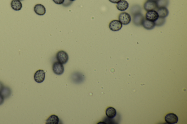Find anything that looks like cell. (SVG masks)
<instances>
[{
    "label": "cell",
    "instance_id": "23",
    "mask_svg": "<svg viewBox=\"0 0 187 124\" xmlns=\"http://www.w3.org/2000/svg\"><path fill=\"white\" fill-rule=\"evenodd\" d=\"M109 1L110 2L113 3V4H117V3L121 1V0H109Z\"/></svg>",
    "mask_w": 187,
    "mask_h": 124
},
{
    "label": "cell",
    "instance_id": "21",
    "mask_svg": "<svg viewBox=\"0 0 187 124\" xmlns=\"http://www.w3.org/2000/svg\"><path fill=\"white\" fill-rule=\"evenodd\" d=\"M73 1H69V0H64V3L62 5L65 7H68L72 4Z\"/></svg>",
    "mask_w": 187,
    "mask_h": 124
},
{
    "label": "cell",
    "instance_id": "4",
    "mask_svg": "<svg viewBox=\"0 0 187 124\" xmlns=\"http://www.w3.org/2000/svg\"><path fill=\"white\" fill-rule=\"evenodd\" d=\"M45 77V73L43 70H39L36 71L34 75V79L36 82L41 83L44 82Z\"/></svg>",
    "mask_w": 187,
    "mask_h": 124
},
{
    "label": "cell",
    "instance_id": "6",
    "mask_svg": "<svg viewBox=\"0 0 187 124\" xmlns=\"http://www.w3.org/2000/svg\"><path fill=\"white\" fill-rule=\"evenodd\" d=\"M165 120L168 124H175L177 123L178 121V117L175 114L169 113L166 116Z\"/></svg>",
    "mask_w": 187,
    "mask_h": 124
},
{
    "label": "cell",
    "instance_id": "8",
    "mask_svg": "<svg viewBox=\"0 0 187 124\" xmlns=\"http://www.w3.org/2000/svg\"><path fill=\"white\" fill-rule=\"evenodd\" d=\"M146 19L150 21L155 22L159 17L158 12L155 10L148 11L146 14Z\"/></svg>",
    "mask_w": 187,
    "mask_h": 124
},
{
    "label": "cell",
    "instance_id": "5",
    "mask_svg": "<svg viewBox=\"0 0 187 124\" xmlns=\"http://www.w3.org/2000/svg\"><path fill=\"white\" fill-rule=\"evenodd\" d=\"M123 26L122 24L118 20H113L110 22L109 28L111 30L114 31H119Z\"/></svg>",
    "mask_w": 187,
    "mask_h": 124
},
{
    "label": "cell",
    "instance_id": "12",
    "mask_svg": "<svg viewBox=\"0 0 187 124\" xmlns=\"http://www.w3.org/2000/svg\"><path fill=\"white\" fill-rule=\"evenodd\" d=\"M142 25L145 29L147 30L153 29L155 26L154 22L150 21L146 19H144Z\"/></svg>",
    "mask_w": 187,
    "mask_h": 124
},
{
    "label": "cell",
    "instance_id": "3",
    "mask_svg": "<svg viewBox=\"0 0 187 124\" xmlns=\"http://www.w3.org/2000/svg\"><path fill=\"white\" fill-rule=\"evenodd\" d=\"M119 21L123 25H127L130 23L131 20V15L126 12H122L119 15Z\"/></svg>",
    "mask_w": 187,
    "mask_h": 124
},
{
    "label": "cell",
    "instance_id": "27",
    "mask_svg": "<svg viewBox=\"0 0 187 124\" xmlns=\"http://www.w3.org/2000/svg\"><path fill=\"white\" fill-rule=\"evenodd\" d=\"M19 1H23V0H19Z\"/></svg>",
    "mask_w": 187,
    "mask_h": 124
},
{
    "label": "cell",
    "instance_id": "10",
    "mask_svg": "<svg viewBox=\"0 0 187 124\" xmlns=\"http://www.w3.org/2000/svg\"><path fill=\"white\" fill-rule=\"evenodd\" d=\"M34 9L35 12L39 15H43L46 13L45 8L42 4H36L34 6Z\"/></svg>",
    "mask_w": 187,
    "mask_h": 124
},
{
    "label": "cell",
    "instance_id": "13",
    "mask_svg": "<svg viewBox=\"0 0 187 124\" xmlns=\"http://www.w3.org/2000/svg\"><path fill=\"white\" fill-rule=\"evenodd\" d=\"M159 17L162 18H165L169 14V11L166 7H161L158 8L156 11Z\"/></svg>",
    "mask_w": 187,
    "mask_h": 124
},
{
    "label": "cell",
    "instance_id": "25",
    "mask_svg": "<svg viewBox=\"0 0 187 124\" xmlns=\"http://www.w3.org/2000/svg\"><path fill=\"white\" fill-rule=\"evenodd\" d=\"M149 1H156L157 0H149Z\"/></svg>",
    "mask_w": 187,
    "mask_h": 124
},
{
    "label": "cell",
    "instance_id": "14",
    "mask_svg": "<svg viewBox=\"0 0 187 124\" xmlns=\"http://www.w3.org/2000/svg\"><path fill=\"white\" fill-rule=\"evenodd\" d=\"M11 7L15 11H20L22 8V4L19 0H12L11 3Z\"/></svg>",
    "mask_w": 187,
    "mask_h": 124
},
{
    "label": "cell",
    "instance_id": "2",
    "mask_svg": "<svg viewBox=\"0 0 187 124\" xmlns=\"http://www.w3.org/2000/svg\"><path fill=\"white\" fill-rule=\"evenodd\" d=\"M52 70L55 74L60 75L64 72V66L62 64L58 62H55L52 66Z\"/></svg>",
    "mask_w": 187,
    "mask_h": 124
},
{
    "label": "cell",
    "instance_id": "22",
    "mask_svg": "<svg viewBox=\"0 0 187 124\" xmlns=\"http://www.w3.org/2000/svg\"><path fill=\"white\" fill-rule=\"evenodd\" d=\"M52 1L56 4H62L64 2V0H52Z\"/></svg>",
    "mask_w": 187,
    "mask_h": 124
},
{
    "label": "cell",
    "instance_id": "20",
    "mask_svg": "<svg viewBox=\"0 0 187 124\" xmlns=\"http://www.w3.org/2000/svg\"><path fill=\"white\" fill-rule=\"evenodd\" d=\"M165 21V18L159 17L156 21H155L154 22V23H155V26H161L164 25Z\"/></svg>",
    "mask_w": 187,
    "mask_h": 124
},
{
    "label": "cell",
    "instance_id": "24",
    "mask_svg": "<svg viewBox=\"0 0 187 124\" xmlns=\"http://www.w3.org/2000/svg\"><path fill=\"white\" fill-rule=\"evenodd\" d=\"M3 101H4V99H3L2 96L0 95V104H1V102L2 103Z\"/></svg>",
    "mask_w": 187,
    "mask_h": 124
},
{
    "label": "cell",
    "instance_id": "7",
    "mask_svg": "<svg viewBox=\"0 0 187 124\" xmlns=\"http://www.w3.org/2000/svg\"><path fill=\"white\" fill-rule=\"evenodd\" d=\"M133 22L134 24L136 26H140L142 25L144 20V16L141 13L136 14L133 15Z\"/></svg>",
    "mask_w": 187,
    "mask_h": 124
},
{
    "label": "cell",
    "instance_id": "19",
    "mask_svg": "<svg viewBox=\"0 0 187 124\" xmlns=\"http://www.w3.org/2000/svg\"><path fill=\"white\" fill-rule=\"evenodd\" d=\"M141 11V7L139 5H134L131 7V14L134 15L135 14L140 13Z\"/></svg>",
    "mask_w": 187,
    "mask_h": 124
},
{
    "label": "cell",
    "instance_id": "17",
    "mask_svg": "<svg viewBox=\"0 0 187 124\" xmlns=\"http://www.w3.org/2000/svg\"><path fill=\"white\" fill-rule=\"evenodd\" d=\"M158 8L161 7H166L169 4V0H157L156 1Z\"/></svg>",
    "mask_w": 187,
    "mask_h": 124
},
{
    "label": "cell",
    "instance_id": "18",
    "mask_svg": "<svg viewBox=\"0 0 187 124\" xmlns=\"http://www.w3.org/2000/svg\"><path fill=\"white\" fill-rule=\"evenodd\" d=\"M83 75H82L81 74H80V73H76L75 74H73L72 75V79L73 80V81L75 82V83L76 82L77 83H79V81L78 80V79L79 78L83 81Z\"/></svg>",
    "mask_w": 187,
    "mask_h": 124
},
{
    "label": "cell",
    "instance_id": "11",
    "mask_svg": "<svg viewBox=\"0 0 187 124\" xmlns=\"http://www.w3.org/2000/svg\"><path fill=\"white\" fill-rule=\"evenodd\" d=\"M129 6V4L127 1L123 0L117 3L116 7L117 9L119 11H124L128 9Z\"/></svg>",
    "mask_w": 187,
    "mask_h": 124
},
{
    "label": "cell",
    "instance_id": "9",
    "mask_svg": "<svg viewBox=\"0 0 187 124\" xmlns=\"http://www.w3.org/2000/svg\"><path fill=\"white\" fill-rule=\"evenodd\" d=\"M144 8L145 10L147 12L150 11L155 10V9H158L156 1H149V0L146 1L144 4Z\"/></svg>",
    "mask_w": 187,
    "mask_h": 124
},
{
    "label": "cell",
    "instance_id": "26",
    "mask_svg": "<svg viewBox=\"0 0 187 124\" xmlns=\"http://www.w3.org/2000/svg\"><path fill=\"white\" fill-rule=\"evenodd\" d=\"M69 1H76V0H69Z\"/></svg>",
    "mask_w": 187,
    "mask_h": 124
},
{
    "label": "cell",
    "instance_id": "1",
    "mask_svg": "<svg viewBox=\"0 0 187 124\" xmlns=\"http://www.w3.org/2000/svg\"><path fill=\"white\" fill-rule=\"evenodd\" d=\"M56 58L58 61L61 64H65L69 60V55L64 51H60L56 54Z\"/></svg>",
    "mask_w": 187,
    "mask_h": 124
},
{
    "label": "cell",
    "instance_id": "15",
    "mask_svg": "<svg viewBox=\"0 0 187 124\" xmlns=\"http://www.w3.org/2000/svg\"><path fill=\"white\" fill-rule=\"evenodd\" d=\"M106 115L109 118L112 119L115 117L117 114L116 109L112 107L107 108L106 111Z\"/></svg>",
    "mask_w": 187,
    "mask_h": 124
},
{
    "label": "cell",
    "instance_id": "16",
    "mask_svg": "<svg viewBox=\"0 0 187 124\" xmlns=\"http://www.w3.org/2000/svg\"><path fill=\"white\" fill-rule=\"evenodd\" d=\"M59 122V119L58 116L55 115H52L47 119L46 124H58Z\"/></svg>",
    "mask_w": 187,
    "mask_h": 124
}]
</instances>
